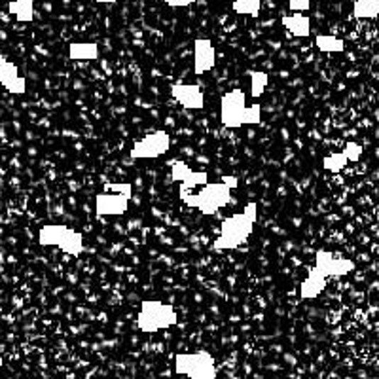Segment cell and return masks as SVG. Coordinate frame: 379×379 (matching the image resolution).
Returning <instances> with one entry per match:
<instances>
[{
  "label": "cell",
  "instance_id": "cell-26",
  "mask_svg": "<svg viewBox=\"0 0 379 379\" xmlns=\"http://www.w3.org/2000/svg\"><path fill=\"white\" fill-rule=\"evenodd\" d=\"M99 4H112V2H118V0H95Z\"/></svg>",
  "mask_w": 379,
  "mask_h": 379
},
{
  "label": "cell",
  "instance_id": "cell-20",
  "mask_svg": "<svg viewBox=\"0 0 379 379\" xmlns=\"http://www.w3.org/2000/svg\"><path fill=\"white\" fill-rule=\"evenodd\" d=\"M234 12L239 16H251V18H258L260 8H262V0H234Z\"/></svg>",
  "mask_w": 379,
  "mask_h": 379
},
{
  "label": "cell",
  "instance_id": "cell-8",
  "mask_svg": "<svg viewBox=\"0 0 379 379\" xmlns=\"http://www.w3.org/2000/svg\"><path fill=\"white\" fill-rule=\"evenodd\" d=\"M171 148V135L163 129L152 131L148 135H144L141 141L133 144L129 158L131 160H155L165 155Z\"/></svg>",
  "mask_w": 379,
  "mask_h": 379
},
{
  "label": "cell",
  "instance_id": "cell-10",
  "mask_svg": "<svg viewBox=\"0 0 379 379\" xmlns=\"http://www.w3.org/2000/svg\"><path fill=\"white\" fill-rule=\"evenodd\" d=\"M172 180H178L180 182V190H178V196L180 194H188L197 186H203V184L209 182V175L205 171H194L190 169L184 161H175L172 163L171 171Z\"/></svg>",
  "mask_w": 379,
  "mask_h": 379
},
{
  "label": "cell",
  "instance_id": "cell-9",
  "mask_svg": "<svg viewBox=\"0 0 379 379\" xmlns=\"http://www.w3.org/2000/svg\"><path fill=\"white\" fill-rule=\"evenodd\" d=\"M315 268L324 277H344L355 270V262L349 258L336 256L330 251H317L315 253Z\"/></svg>",
  "mask_w": 379,
  "mask_h": 379
},
{
  "label": "cell",
  "instance_id": "cell-23",
  "mask_svg": "<svg viewBox=\"0 0 379 379\" xmlns=\"http://www.w3.org/2000/svg\"><path fill=\"white\" fill-rule=\"evenodd\" d=\"M362 146L361 144H356V143H349L347 146H345V155H347V160L349 161H358V158L362 155Z\"/></svg>",
  "mask_w": 379,
  "mask_h": 379
},
{
  "label": "cell",
  "instance_id": "cell-3",
  "mask_svg": "<svg viewBox=\"0 0 379 379\" xmlns=\"http://www.w3.org/2000/svg\"><path fill=\"white\" fill-rule=\"evenodd\" d=\"M237 186L236 177H224L222 182H207L196 194H182L180 199L188 207L197 209L205 216H213L231 202V190Z\"/></svg>",
  "mask_w": 379,
  "mask_h": 379
},
{
  "label": "cell",
  "instance_id": "cell-17",
  "mask_svg": "<svg viewBox=\"0 0 379 379\" xmlns=\"http://www.w3.org/2000/svg\"><path fill=\"white\" fill-rule=\"evenodd\" d=\"M8 12L12 13L19 23H31L35 19V0H12L8 4Z\"/></svg>",
  "mask_w": 379,
  "mask_h": 379
},
{
  "label": "cell",
  "instance_id": "cell-18",
  "mask_svg": "<svg viewBox=\"0 0 379 379\" xmlns=\"http://www.w3.org/2000/svg\"><path fill=\"white\" fill-rule=\"evenodd\" d=\"M353 12L358 19H375L379 13V0H356Z\"/></svg>",
  "mask_w": 379,
  "mask_h": 379
},
{
  "label": "cell",
  "instance_id": "cell-13",
  "mask_svg": "<svg viewBox=\"0 0 379 379\" xmlns=\"http://www.w3.org/2000/svg\"><path fill=\"white\" fill-rule=\"evenodd\" d=\"M216 52L211 38H196L194 42V75L202 76L214 69Z\"/></svg>",
  "mask_w": 379,
  "mask_h": 379
},
{
  "label": "cell",
  "instance_id": "cell-2",
  "mask_svg": "<svg viewBox=\"0 0 379 379\" xmlns=\"http://www.w3.org/2000/svg\"><path fill=\"white\" fill-rule=\"evenodd\" d=\"M262 121V106L254 103L247 106V93L243 89H231L220 99V123L228 129H239L243 126H258Z\"/></svg>",
  "mask_w": 379,
  "mask_h": 379
},
{
  "label": "cell",
  "instance_id": "cell-4",
  "mask_svg": "<svg viewBox=\"0 0 379 379\" xmlns=\"http://www.w3.org/2000/svg\"><path fill=\"white\" fill-rule=\"evenodd\" d=\"M178 315L175 307L158 300H144L137 315V326L144 334H155L175 326Z\"/></svg>",
  "mask_w": 379,
  "mask_h": 379
},
{
  "label": "cell",
  "instance_id": "cell-21",
  "mask_svg": "<svg viewBox=\"0 0 379 379\" xmlns=\"http://www.w3.org/2000/svg\"><path fill=\"white\" fill-rule=\"evenodd\" d=\"M248 76H251V97L260 99L264 95L270 78L262 70H253V72H248Z\"/></svg>",
  "mask_w": 379,
  "mask_h": 379
},
{
  "label": "cell",
  "instance_id": "cell-15",
  "mask_svg": "<svg viewBox=\"0 0 379 379\" xmlns=\"http://www.w3.org/2000/svg\"><path fill=\"white\" fill-rule=\"evenodd\" d=\"M282 27L290 31L294 36L298 38H307L311 35V19L304 13H292V16H285L281 19Z\"/></svg>",
  "mask_w": 379,
  "mask_h": 379
},
{
  "label": "cell",
  "instance_id": "cell-14",
  "mask_svg": "<svg viewBox=\"0 0 379 379\" xmlns=\"http://www.w3.org/2000/svg\"><path fill=\"white\" fill-rule=\"evenodd\" d=\"M326 279L328 277H324L321 273V271L317 270V268H313V270H309V275L305 277L304 281H302V285H300V296L304 300H313L317 298L319 294L326 288Z\"/></svg>",
  "mask_w": 379,
  "mask_h": 379
},
{
  "label": "cell",
  "instance_id": "cell-16",
  "mask_svg": "<svg viewBox=\"0 0 379 379\" xmlns=\"http://www.w3.org/2000/svg\"><path fill=\"white\" fill-rule=\"evenodd\" d=\"M70 61H95L99 59V46L95 42H72L69 44Z\"/></svg>",
  "mask_w": 379,
  "mask_h": 379
},
{
  "label": "cell",
  "instance_id": "cell-12",
  "mask_svg": "<svg viewBox=\"0 0 379 379\" xmlns=\"http://www.w3.org/2000/svg\"><path fill=\"white\" fill-rule=\"evenodd\" d=\"M0 86L12 95H23L27 92V80L19 76L18 65L8 61L2 53H0Z\"/></svg>",
  "mask_w": 379,
  "mask_h": 379
},
{
  "label": "cell",
  "instance_id": "cell-11",
  "mask_svg": "<svg viewBox=\"0 0 379 379\" xmlns=\"http://www.w3.org/2000/svg\"><path fill=\"white\" fill-rule=\"evenodd\" d=\"M171 95L178 104L188 110H202L205 106L202 86L197 84H172Z\"/></svg>",
  "mask_w": 379,
  "mask_h": 379
},
{
  "label": "cell",
  "instance_id": "cell-27",
  "mask_svg": "<svg viewBox=\"0 0 379 379\" xmlns=\"http://www.w3.org/2000/svg\"><path fill=\"white\" fill-rule=\"evenodd\" d=\"M0 368H2V358H0Z\"/></svg>",
  "mask_w": 379,
  "mask_h": 379
},
{
  "label": "cell",
  "instance_id": "cell-25",
  "mask_svg": "<svg viewBox=\"0 0 379 379\" xmlns=\"http://www.w3.org/2000/svg\"><path fill=\"white\" fill-rule=\"evenodd\" d=\"M169 8H186L196 4V0H163Z\"/></svg>",
  "mask_w": 379,
  "mask_h": 379
},
{
  "label": "cell",
  "instance_id": "cell-6",
  "mask_svg": "<svg viewBox=\"0 0 379 379\" xmlns=\"http://www.w3.org/2000/svg\"><path fill=\"white\" fill-rule=\"evenodd\" d=\"M104 192L95 197L97 216H121L127 213L133 196V186L129 182L106 184Z\"/></svg>",
  "mask_w": 379,
  "mask_h": 379
},
{
  "label": "cell",
  "instance_id": "cell-7",
  "mask_svg": "<svg viewBox=\"0 0 379 379\" xmlns=\"http://www.w3.org/2000/svg\"><path fill=\"white\" fill-rule=\"evenodd\" d=\"M175 373L186 375L188 379H216L219 370L211 353L197 351L175 355Z\"/></svg>",
  "mask_w": 379,
  "mask_h": 379
},
{
  "label": "cell",
  "instance_id": "cell-5",
  "mask_svg": "<svg viewBox=\"0 0 379 379\" xmlns=\"http://www.w3.org/2000/svg\"><path fill=\"white\" fill-rule=\"evenodd\" d=\"M38 245L40 247H57L65 254L78 256L84 251V236L69 226L48 224L42 226L38 231Z\"/></svg>",
  "mask_w": 379,
  "mask_h": 379
},
{
  "label": "cell",
  "instance_id": "cell-1",
  "mask_svg": "<svg viewBox=\"0 0 379 379\" xmlns=\"http://www.w3.org/2000/svg\"><path fill=\"white\" fill-rule=\"evenodd\" d=\"M256 219H258V205L248 203L243 213H237L230 219L222 220L219 237L213 241V251L222 253V251H234V248L241 247L253 234Z\"/></svg>",
  "mask_w": 379,
  "mask_h": 379
},
{
  "label": "cell",
  "instance_id": "cell-24",
  "mask_svg": "<svg viewBox=\"0 0 379 379\" xmlns=\"http://www.w3.org/2000/svg\"><path fill=\"white\" fill-rule=\"evenodd\" d=\"M288 8L294 13H302L311 8V0H288Z\"/></svg>",
  "mask_w": 379,
  "mask_h": 379
},
{
  "label": "cell",
  "instance_id": "cell-22",
  "mask_svg": "<svg viewBox=\"0 0 379 379\" xmlns=\"http://www.w3.org/2000/svg\"><path fill=\"white\" fill-rule=\"evenodd\" d=\"M347 163H349V160H347V155H345V152L330 154L328 158H324V161H322V165H324V169H328L330 172H339L345 165H347Z\"/></svg>",
  "mask_w": 379,
  "mask_h": 379
},
{
  "label": "cell",
  "instance_id": "cell-19",
  "mask_svg": "<svg viewBox=\"0 0 379 379\" xmlns=\"http://www.w3.org/2000/svg\"><path fill=\"white\" fill-rule=\"evenodd\" d=\"M315 46L317 50H321L322 53H339L344 52L345 42L338 36H330V35H319L315 38Z\"/></svg>",
  "mask_w": 379,
  "mask_h": 379
}]
</instances>
